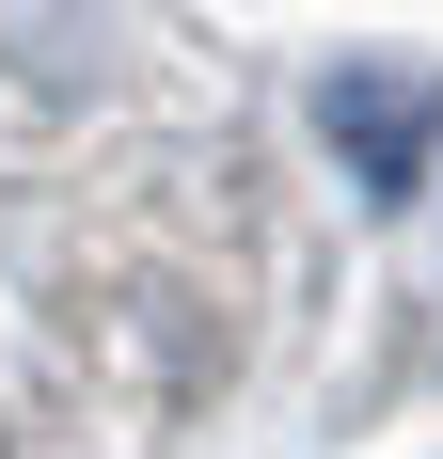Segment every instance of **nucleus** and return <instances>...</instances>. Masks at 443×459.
<instances>
[{"instance_id": "1", "label": "nucleus", "mask_w": 443, "mask_h": 459, "mask_svg": "<svg viewBox=\"0 0 443 459\" xmlns=\"http://www.w3.org/2000/svg\"><path fill=\"white\" fill-rule=\"evenodd\" d=\"M333 127L364 143V175H380V190H412V143H428V95H333Z\"/></svg>"}]
</instances>
